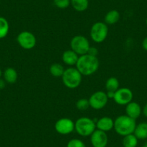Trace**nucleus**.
I'll return each mask as SVG.
<instances>
[{
  "label": "nucleus",
  "instance_id": "obj_1",
  "mask_svg": "<svg viewBox=\"0 0 147 147\" xmlns=\"http://www.w3.org/2000/svg\"><path fill=\"white\" fill-rule=\"evenodd\" d=\"M100 66V62L96 56L84 54L79 57L76 68L82 76H90L95 73Z\"/></svg>",
  "mask_w": 147,
  "mask_h": 147
},
{
  "label": "nucleus",
  "instance_id": "obj_2",
  "mask_svg": "<svg viewBox=\"0 0 147 147\" xmlns=\"http://www.w3.org/2000/svg\"><path fill=\"white\" fill-rule=\"evenodd\" d=\"M136 126V120L130 118L126 115H120L114 121L113 128L118 135L122 136L134 134Z\"/></svg>",
  "mask_w": 147,
  "mask_h": 147
},
{
  "label": "nucleus",
  "instance_id": "obj_3",
  "mask_svg": "<svg viewBox=\"0 0 147 147\" xmlns=\"http://www.w3.org/2000/svg\"><path fill=\"white\" fill-rule=\"evenodd\" d=\"M62 82L69 89H76L81 84L82 75L77 68L69 67L65 69L62 75Z\"/></svg>",
  "mask_w": 147,
  "mask_h": 147
},
{
  "label": "nucleus",
  "instance_id": "obj_4",
  "mask_svg": "<svg viewBox=\"0 0 147 147\" xmlns=\"http://www.w3.org/2000/svg\"><path fill=\"white\" fill-rule=\"evenodd\" d=\"M74 124V130L81 136H90L96 130V122L87 117L78 118Z\"/></svg>",
  "mask_w": 147,
  "mask_h": 147
},
{
  "label": "nucleus",
  "instance_id": "obj_5",
  "mask_svg": "<svg viewBox=\"0 0 147 147\" xmlns=\"http://www.w3.org/2000/svg\"><path fill=\"white\" fill-rule=\"evenodd\" d=\"M108 31L107 24L102 22H97L92 26L90 30V37L94 42L100 43L107 38Z\"/></svg>",
  "mask_w": 147,
  "mask_h": 147
},
{
  "label": "nucleus",
  "instance_id": "obj_6",
  "mask_svg": "<svg viewBox=\"0 0 147 147\" xmlns=\"http://www.w3.org/2000/svg\"><path fill=\"white\" fill-rule=\"evenodd\" d=\"M70 46L71 49L80 56L87 54L90 45L87 38L83 35H76L71 40Z\"/></svg>",
  "mask_w": 147,
  "mask_h": 147
},
{
  "label": "nucleus",
  "instance_id": "obj_7",
  "mask_svg": "<svg viewBox=\"0 0 147 147\" xmlns=\"http://www.w3.org/2000/svg\"><path fill=\"white\" fill-rule=\"evenodd\" d=\"M17 41L21 48L26 50L33 49L36 45V38L35 35L29 31H22L18 34Z\"/></svg>",
  "mask_w": 147,
  "mask_h": 147
},
{
  "label": "nucleus",
  "instance_id": "obj_8",
  "mask_svg": "<svg viewBox=\"0 0 147 147\" xmlns=\"http://www.w3.org/2000/svg\"><path fill=\"white\" fill-rule=\"evenodd\" d=\"M108 102L106 92L102 91H97L93 93L89 98V102L92 108L94 110H101L104 108Z\"/></svg>",
  "mask_w": 147,
  "mask_h": 147
},
{
  "label": "nucleus",
  "instance_id": "obj_9",
  "mask_svg": "<svg viewBox=\"0 0 147 147\" xmlns=\"http://www.w3.org/2000/svg\"><path fill=\"white\" fill-rule=\"evenodd\" d=\"M54 127L58 134L61 135H68L74 131L75 124L70 118H62L56 121Z\"/></svg>",
  "mask_w": 147,
  "mask_h": 147
},
{
  "label": "nucleus",
  "instance_id": "obj_10",
  "mask_svg": "<svg viewBox=\"0 0 147 147\" xmlns=\"http://www.w3.org/2000/svg\"><path fill=\"white\" fill-rule=\"evenodd\" d=\"M133 97H134V94L130 89L122 87V88H119L115 92L113 100L118 105H126L132 101Z\"/></svg>",
  "mask_w": 147,
  "mask_h": 147
},
{
  "label": "nucleus",
  "instance_id": "obj_11",
  "mask_svg": "<svg viewBox=\"0 0 147 147\" xmlns=\"http://www.w3.org/2000/svg\"><path fill=\"white\" fill-rule=\"evenodd\" d=\"M90 141L93 147H106L108 144V136L106 132L96 129L90 136Z\"/></svg>",
  "mask_w": 147,
  "mask_h": 147
},
{
  "label": "nucleus",
  "instance_id": "obj_12",
  "mask_svg": "<svg viewBox=\"0 0 147 147\" xmlns=\"http://www.w3.org/2000/svg\"><path fill=\"white\" fill-rule=\"evenodd\" d=\"M141 112H142V110L138 103L131 101V102L126 105L125 113H126V115L129 116L130 118L136 120L141 115Z\"/></svg>",
  "mask_w": 147,
  "mask_h": 147
},
{
  "label": "nucleus",
  "instance_id": "obj_13",
  "mask_svg": "<svg viewBox=\"0 0 147 147\" xmlns=\"http://www.w3.org/2000/svg\"><path fill=\"white\" fill-rule=\"evenodd\" d=\"M96 128L104 132L110 131L114 128V121L110 117H102L97 121Z\"/></svg>",
  "mask_w": 147,
  "mask_h": 147
},
{
  "label": "nucleus",
  "instance_id": "obj_14",
  "mask_svg": "<svg viewBox=\"0 0 147 147\" xmlns=\"http://www.w3.org/2000/svg\"><path fill=\"white\" fill-rule=\"evenodd\" d=\"M79 57L80 56L71 49L65 51L62 54V60L63 63L68 66H74V65L76 66L78 61Z\"/></svg>",
  "mask_w": 147,
  "mask_h": 147
},
{
  "label": "nucleus",
  "instance_id": "obj_15",
  "mask_svg": "<svg viewBox=\"0 0 147 147\" xmlns=\"http://www.w3.org/2000/svg\"><path fill=\"white\" fill-rule=\"evenodd\" d=\"M4 80L9 84H14L17 82L18 74L17 71L14 68L8 67L5 70L3 73Z\"/></svg>",
  "mask_w": 147,
  "mask_h": 147
},
{
  "label": "nucleus",
  "instance_id": "obj_16",
  "mask_svg": "<svg viewBox=\"0 0 147 147\" xmlns=\"http://www.w3.org/2000/svg\"><path fill=\"white\" fill-rule=\"evenodd\" d=\"M121 15L118 10L113 9L107 12L105 16V23L107 25H114L119 21Z\"/></svg>",
  "mask_w": 147,
  "mask_h": 147
},
{
  "label": "nucleus",
  "instance_id": "obj_17",
  "mask_svg": "<svg viewBox=\"0 0 147 147\" xmlns=\"http://www.w3.org/2000/svg\"><path fill=\"white\" fill-rule=\"evenodd\" d=\"M134 134L138 139L143 140L147 138V123L143 122L136 125Z\"/></svg>",
  "mask_w": 147,
  "mask_h": 147
},
{
  "label": "nucleus",
  "instance_id": "obj_18",
  "mask_svg": "<svg viewBox=\"0 0 147 147\" xmlns=\"http://www.w3.org/2000/svg\"><path fill=\"white\" fill-rule=\"evenodd\" d=\"M71 5L77 12H84L89 7V0H70Z\"/></svg>",
  "mask_w": 147,
  "mask_h": 147
},
{
  "label": "nucleus",
  "instance_id": "obj_19",
  "mask_svg": "<svg viewBox=\"0 0 147 147\" xmlns=\"http://www.w3.org/2000/svg\"><path fill=\"white\" fill-rule=\"evenodd\" d=\"M64 71V67L59 63H53L49 68L50 74L54 77H61Z\"/></svg>",
  "mask_w": 147,
  "mask_h": 147
},
{
  "label": "nucleus",
  "instance_id": "obj_20",
  "mask_svg": "<svg viewBox=\"0 0 147 147\" xmlns=\"http://www.w3.org/2000/svg\"><path fill=\"white\" fill-rule=\"evenodd\" d=\"M119 81L115 77H110L107 79L105 83V89L107 92H115L119 89Z\"/></svg>",
  "mask_w": 147,
  "mask_h": 147
},
{
  "label": "nucleus",
  "instance_id": "obj_21",
  "mask_svg": "<svg viewBox=\"0 0 147 147\" xmlns=\"http://www.w3.org/2000/svg\"><path fill=\"white\" fill-rule=\"evenodd\" d=\"M138 144V138L134 134L123 136V147H136Z\"/></svg>",
  "mask_w": 147,
  "mask_h": 147
},
{
  "label": "nucleus",
  "instance_id": "obj_22",
  "mask_svg": "<svg viewBox=\"0 0 147 147\" xmlns=\"http://www.w3.org/2000/svg\"><path fill=\"white\" fill-rule=\"evenodd\" d=\"M9 30V25L7 20L3 17H0V39L7 35Z\"/></svg>",
  "mask_w": 147,
  "mask_h": 147
},
{
  "label": "nucleus",
  "instance_id": "obj_23",
  "mask_svg": "<svg viewBox=\"0 0 147 147\" xmlns=\"http://www.w3.org/2000/svg\"><path fill=\"white\" fill-rule=\"evenodd\" d=\"M76 107L78 110L84 111V110H87L90 107V102H89V100L85 98H81L80 100H77V103H76Z\"/></svg>",
  "mask_w": 147,
  "mask_h": 147
},
{
  "label": "nucleus",
  "instance_id": "obj_24",
  "mask_svg": "<svg viewBox=\"0 0 147 147\" xmlns=\"http://www.w3.org/2000/svg\"><path fill=\"white\" fill-rule=\"evenodd\" d=\"M53 5L59 9H66L71 5L70 0H53Z\"/></svg>",
  "mask_w": 147,
  "mask_h": 147
},
{
  "label": "nucleus",
  "instance_id": "obj_25",
  "mask_svg": "<svg viewBox=\"0 0 147 147\" xmlns=\"http://www.w3.org/2000/svg\"><path fill=\"white\" fill-rule=\"evenodd\" d=\"M66 147H86V145L82 140L73 138L68 142Z\"/></svg>",
  "mask_w": 147,
  "mask_h": 147
},
{
  "label": "nucleus",
  "instance_id": "obj_26",
  "mask_svg": "<svg viewBox=\"0 0 147 147\" xmlns=\"http://www.w3.org/2000/svg\"><path fill=\"white\" fill-rule=\"evenodd\" d=\"M87 54L92 56H96V57H97V54H98V50H97V48L91 47V46H90L88 51H87Z\"/></svg>",
  "mask_w": 147,
  "mask_h": 147
},
{
  "label": "nucleus",
  "instance_id": "obj_27",
  "mask_svg": "<svg viewBox=\"0 0 147 147\" xmlns=\"http://www.w3.org/2000/svg\"><path fill=\"white\" fill-rule=\"evenodd\" d=\"M106 94H107L108 99H113L114 96H115V92H107Z\"/></svg>",
  "mask_w": 147,
  "mask_h": 147
},
{
  "label": "nucleus",
  "instance_id": "obj_28",
  "mask_svg": "<svg viewBox=\"0 0 147 147\" xmlns=\"http://www.w3.org/2000/svg\"><path fill=\"white\" fill-rule=\"evenodd\" d=\"M142 47H143V49H144V50L146 51H147V37H146V38H145L144 39V40H143Z\"/></svg>",
  "mask_w": 147,
  "mask_h": 147
},
{
  "label": "nucleus",
  "instance_id": "obj_29",
  "mask_svg": "<svg viewBox=\"0 0 147 147\" xmlns=\"http://www.w3.org/2000/svg\"><path fill=\"white\" fill-rule=\"evenodd\" d=\"M5 82H6L5 81V80H2L0 79V90H2L5 87Z\"/></svg>",
  "mask_w": 147,
  "mask_h": 147
},
{
  "label": "nucleus",
  "instance_id": "obj_30",
  "mask_svg": "<svg viewBox=\"0 0 147 147\" xmlns=\"http://www.w3.org/2000/svg\"><path fill=\"white\" fill-rule=\"evenodd\" d=\"M142 112H143V114H144V116L146 117V118H147V102H146V104L144 105V108H143Z\"/></svg>",
  "mask_w": 147,
  "mask_h": 147
},
{
  "label": "nucleus",
  "instance_id": "obj_31",
  "mask_svg": "<svg viewBox=\"0 0 147 147\" xmlns=\"http://www.w3.org/2000/svg\"><path fill=\"white\" fill-rule=\"evenodd\" d=\"M2 74H2V70H1V69H0V79H1V77H2Z\"/></svg>",
  "mask_w": 147,
  "mask_h": 147
},
{
  "label": "nucleus",
  "instance_id": "obj_32",
  "mask_svg": "<svg viewBox=\"0 0 147 147\" xmlns=\"http://www.w3.org/2000/svg\"><path fill=\"white\" fill-rule=\"evenodd\" d=\"M142 147H147V143H146V144H144V145Z\"/></svg>",
  "mask_w": 147,
  "mask_h": 147
},
{
  "label": "nucleus",
  "instance_id": "obj_33",
  "mask_svg": "<svg viewBox=\"0 0 147 147\" xmlns=\"http://www.w3.org/2000/svg\"><path fill=\"white\" fill-rule=\"evenodd\" d=\"M146 25H147V18H146Z\"/></svg>",
  "mask_w": 147,
  "mask_h": 147
},
{
  "label": "nucleus",
  "instance_id": "obj_34",
  "mask_svg": "<svg viewBox=\"0 0 147 147\" xmlns=\"http://www.w3.org/2000/svg\"><path fill=\"white\" fill-rule=\"evenodd\" d=\"M0 2H1V0H0Z\"/></svg>",
  "mask_w": 147,
  "mask_h": 147
}]
</instances>
